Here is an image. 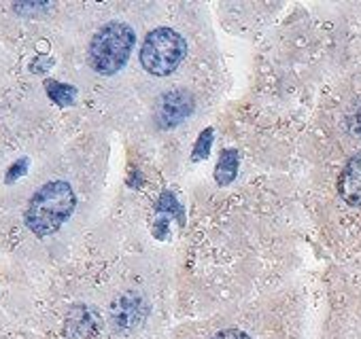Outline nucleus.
<instances>
[{"instance_id": "nucleus-5", "label": "nucleus", "mask_w": 361, "mask_h": 339, "mask_svg": "<svg viewBox=\"0 0 361 339\" xmlns=\"http://www.w3.org/2000/svg\"><path fill=\"white\" fill-rule=\"evenodd\" d=\"M338 193L348 206L361 208V151L355 153L338 181Z\"/></svg>"}, {"instance_id": "nucleus-3", "label": "nucleus", "mask_w": 361, "mask_h": 339, "mask_svg": "<svg viewBox=\"0 0 361 339\" xmlns=\"http://www.w3.org/2000/svg\"><path fill=\"white\" fill-rule=\"evenodd\" d=\"M188 53V43L172 28H155L147 34L140 49V64L155 77L172 75Z\"/></svg>"}, {"instance_id": "nucleus-11", "label": "nucleus", "mask_w": 361, "mask_h": 339, "mask_svg": "<svg viewBox=\"0 0 361 339\" xmlns=\"http://www.w3.org/2000/svg\"><path fill=\"white\" fill-rule=\"evenodd\" d=\"M211 339H251L249 333L240 331V328H224V331H217Z\"/></svg>"}, {"instance_id": "nucleus-8", "label": "nucleus", "mask_w": 361, "mask_h": 339, "mask_svg": "<svg viewBox=\"0 0 361 339\" xmlns=\"http://www.w3.org/2000/svg\"><path fill=\"white\" fill-rule=\"evenodd\" d=\"M45 89L49 94V98L60 104V106H68L75 102V96H77V89L73 85H64V83H58V81H47L45 83Z\"/></svg>"}, {"instance_id": "nucleus-13", "label": "nucleus", "mask_w": 361, "mask_h": 339, "mask_svg": "<svg viewBox=\"0 0 361 339\" xmlns=\"http://www.w3.org/2000/svg\"><path fill=\"white\" fill-rule=\"evenodd\" d=\"M49 5H45V3H26V5H16V9L18 11H43V9H47Z\"/></svg>"}, {"instance_id": "nucleus-1", "label": "nucleus", "mask_w": 361, "mask_h": 339, "mask_svg": "<svg viewBox=\"0 0 361 339\" xmlns=\"http://www.w3.org/2000/svg\"><path fill=\"white\" fill-rule=\"evenodd\" d=\"M77 204L75 191L66 181H51L43 185L26 208V227L37 236L56 234L73 215Z\"/></svg>"}, {"instance_id": "nucleus-7", "label": "nucleus", "mask_w": 361, "mask_h": 339, "mask_svg": "<svg viewBox=\"0 0 361 339\" xmlns=\"http://www.w3.org/2000/svg\"><path fill=\"white\" fill-rule=\"evenodd\" d=\"M236 172H238V151L228 148L219 157V163L215 170V181L219 185H230L236 179Z\"/></svg>"}, {"instance_id": "nucleus-6", "label": "nucleus", "mask_w": 361, "mask_h": 339, "mask_svg": "<svg viewBox=\"0 0 361 339\" xmlns=\"http://www.w3.org/2000/svg\"><path fill=\"white\" fill-rule=\"evenodd\" d=\"M142 316H145V301L134 293L119 297L113 305V320L119 328L136 326L142 320Z\"/></svg>"}, {"instance_id": "nucleus-9", "label": "nucleus", "mask_w": 361, "mask_h": 339, "mask_svg": "<svg viewBox=\"0 0 361 339\" xmlns=\"http://www.w3.org/2000/svg\"><path fill=\"white\" fill-rule=\"evenodd\" d=\"M155 210L161 212V215L170 212V215H174L180 223H183V210H180L176 198H174L170 191H164V193L159 196V200H157V204H155Z\"/></svg>"}, {"instance_id": "nucleus-12", "label": "nucleus", "mask_w": 361, "mask_h": 339, "mask_svg": "<svg viewBox=\"0 0 361 339\" xmlns=\"http://www.w3.org/2000/svg\"><path fill=\"white\" fill-rule=\"evenodd\" d=\"M26 165H28V159H20V161H16V163L11 165V170L7 172V183H13V181H18L22 174H26Z\"/></svg>"}, {"instance_id": "nucleus-2", "label": "nucleus", "mask_w": 361, "mask_h": 339, "mask_svg": "<svg viewBox=\"0 0 361 339\" xmlns=\"http://www.w3.org/2000/svg\"><path fill=\"white\" fill-rule=\"evenodd\" d=\"M136 43V34L128 24L111 22L102 26L90 43V66L104 77L119 72Z\"/></svg>"}, {"instance_id": "nucleus-10", "label": "nucleus", "mask_w": 361, "mask_h": 339, "mask_svg": "<svg viewBox=\"0 0 361 339\" xmlns=\"http://www.w3.org/2000/svg\"><path fill=\"white\" fill-rule=\"evenodd\" d=\"M211 144H213V129L207 127V129L200 134V138H198V142H196V146H194L192 159H194V161L204 159V157L209 155V151H211Z\"/></svg>"}, {"instance_id": "nucleus-4", "label": "nucleus", "mask_w": 361, "mask_h": 339, "mask_svg": "<svg viewBox=\"0 0 361 339\" xmlns=\"http://www.w3.org/2000/svg\"><path fill=\"white\" fill-rule=\"evenodd\" d=\"M194 110V96L188 89H172L164 94L155 108V123L161 129H172L183 123Z\"/></svg>"}]
</instances>
